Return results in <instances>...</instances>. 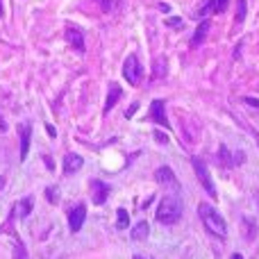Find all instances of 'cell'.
Instances as JSON below:
<instances>
[{"instance_id": "obj_29", "label": "cell", "mask_w": 259, "mask_h": 259, "mask_svg": "<svg viewBox=\"0 0 259 259\" xmlns=\"http://www.w3.org/2000/svg\"><path fill=\"white\" fill-rule=\"evenodd\" d=\"M0 16H3V3H0Z\"/></svg>"}, {"instance_id": "obj_7", "label": "cell", "mask_w": 259, "mask_h": 259, "mask_svg": "<svg viewBox=\"0 0 259 259\" xmlns=\"http://www.w3.org/2000/svg\"><path fill=\"white\" fill-rule=\"evenodd\" d=\"M82 164H84V159H82L80 155H75V152H68V155L64 157V173H66V175L77 173V170L82 168Z\"/></svg>"}, {"instance_id": "obj_22", "label": "cell", "mask_w": 259, "mask_h": 259, "mask_svg": "<svg viewBox=\"0 0 259 259\" xmlns=\"http://www.w3.org/2000/svg\"><path fill=\"white\" fill-rule=\"evenodd\" d=\"M46 196H48L50 202H57V191L55 189H46Z\"/></svg>"}, {"instance_id": "obj_4", "label": "cell", "mask_w": 259, "mask_h": 259, "mask_svg": "<svg viewBox=\"0 0 259 259\" xmlns=\"http://www.w3.org/2000/svg\"><path fill=\"white\" fill-rule=\"evenodd\" d=\"M123 75H125L127 84L137 87L139 82H141V62L137 59V55H130L125 59V64H123Z\"/></svg>"}, {"instance_id": "obj_26", "label": "cell", "mask_w": 259, "mask_h": 259, "mask_svg": "<svg viewBox=\"0 0 259 259\" xmlns=\"http://www.w3.org/2000/svg\"><path fill=\"white\" fill-rule=\"evenodd\" d=\"M5 130H7V123H5L3 116H0V132H5Z\"/></svg>"}, {"instance_id": "obj_17", "label": "cell", "mask_w": 259, "mask_h": 259, "mask_svg": "<svg viewBox=\"0 0 259 259\" xmlns=\"http://www.w3.org/2000/svg\"><path fill=\"white\" fill-rule=\"evenodd\" d=\"M127 225H130L127 211H125V209H118V214H116V228H118V230H125Z\"/></svg>"}, {"instance_id": "obj_27", "label": "cell", "mask_w": 259, "mask_h": 259, "mask_svg": "<svg viewBox=\"0 0 259 259\" xmlns=\"http://www.w3.org/2000/svg\"><path fill=\"white\" fill-rule=\"evenodd\" d=\"M132 259H150V257H143V255H134Z\"/></svg>"}, {"instance_id": "obj_1", "label": "cell", "mask_w": 259, "mask_h": 259, "mask_svg": "<svg viewBox=\"0 0 259 259\" xmlns=\"http://www.w3.org/2000/svg\"><path fill=\"white\" fill-rule=\"evenodd\" d=\"M198 214H200V219H202V223H205V228L209 230L214 237H219V239H225V237H228V225H225L223 216H221L211 205L202 202V205L198 207Z\"/></svg>"}, {"instance_id": "obj_11", "label": "cell", "mask_w": 259, "mask_h": 259, "mask_svg": "<svg viewBox=\"0 0 259 259\" xmlns=\"http://www.w3.org/2000/svg\"><path fill=\"white\" fill-rule=\"evenodd\" d=\"M121 96H123V89L116 84V82H112L109 84V96H107V103H105V114H109L114 109V105L121 100Z\"/></svg>"}, {"instance_id": "obj_30", "label": "cell", "mask_w": 259, "mask_h": 259, "mask_svg": "<svg viewBox=\"0 0 259 259\" xmlns=\"http://www.w3.org/2000/svg\"><path fill=\"white\" fill-rule=\"evenodd\" d=\"M257 146H259V137H257Z\"/></svg>"}, {"instance_id": "obj_3", "label": "cell", "mask_w": 259, "mask_h": 259, "mask_svg": "<svg viewBox=\"0 0 259 259\" xmlns=\"http://www.w3.org/2000/svg\"><path fill=\"white\" fill-rule=\"evenodd\" d=\"M191 164H193V168H196V175H198V180H200V184L205 187V191L209 193L211 198H216V187H214V182H211V175H209V170H207L205 161H202L200 157H193Z\"/></svg>"}, {"instance_id": "obj_24", "label": "cell", "mask_w": 259, "mask_h": 259, "mask_svg": "<svg viewBox=\"0 0 259 259\" xmlns=\"http://www.w3.org/2000/svg\"><path fill=\"white\" fill-rule=\"evenodd\" d=\"M166 23H168V25H175V27H178V25H180V18H168Z\"/></svg>"}, {"instance_id": "obj_25", "label": "cell", "mask_w": 259, "mask_h": 259, "mask_svg": "<svg viewBox=\"0 0 259 259\" xmlns=\"http://www.w3.org/2000/svg\"><path fill=\"white\" fill-rule=\"evenodd\" d=\"M155 137H157V141H161V143H166V137H164V134H159V132H157V134H155Z\"/></svg>"}, {"instance_id": "obj_9", "label": "cell", "mask_w": 259, "mask_h": 259, "mask_svg": "<svg viewBox=\"0 0 259 259\" xmlns=\"http://www.w3.org/2000/svg\"><path fill=\"white\" fill-rule=\"evenodd\" d=\"M155 180L159 184H166V187H175V189H178V178H175V173L170 168H166V166H161V168L155 170Z\"/></svg>"}, {"instance_id": "obj_6", "label": "cell", "mask_w": 259, "mask_h": 259, "mask_svg": "<svg viewBox=\"0 0 259 259\" xmlns=\"http://www.w3.org/2000/svg\"><path fill=\"white\" fill-rule=\"evenodd\" d=\"M87 219V207L84 205H75L68 214V225H71V232H80V228L84 225Z\"/></svg>"}, {"instance_id": "obj_20", "label": "cell", "mask_w": 259, "mask_h": 259, "mask_svg": "<svg viewBox=\"0 0 259 259\" xmlns=\"http://www.w3.org/2000/svg\"><path fill=\"white\" fill-rule=\"evenodd\" d=\"M246 18V0H239V12H237V21L241 23Z\"/></svg>"}, {"instance_id": "obj_15", "label": "cell", "mask_w": 259, "mask_h": 259, "mask_svg": "<svg viewBox=\"0 0 259 259\" xmlns=\"http://www.w3.org/2000/svg\"><path fill=\"white\" fill-rule=\"evenodd\" d=\"M148 234H150V228H148L146 221H141V223H137V228L132 230V239L134 241H146Z\"/></svg>"}, {"instance_id": "obj_16", "label": "cell", "mask_w": 259, "mask_h": 259, "mask_svg": "<svg viewBox=\"0 0 259 259\" xmlns=\"http://www.w3.org/2000/svg\"><path fill=\"white\" fill-rule=\"evenodd\" d=\"M16 209H18V216H27L32 211V198H23L16 205Z\"/></svg>"}, {"instance_id": "obj_19", "label": "cell", "mask_w": 259, "mask_h": 259, "mask_svg": "<svg viewBox=\"0 0 259 259\" xmlns=\"http://www.w3.org/2000/svg\"><path fill=\"white\" fill-rule=\"evenodd\" d=\"M14 259H27V252H25V248H23V243H21V241L16 243V250H14Z\"/></svg>"}, {"instance_id": "obj_18", "label": "cell", "mask_w": 259, "mask_h": 259, "mask_svg": "<svg viewBox=\"0 0 259 259\" xmlns=\"http://www.w3.org/2000/svg\"><path fill=\"white\" fill-rule=\"evenodd\" d=\"M96 3L100 5V9H103V12H112L114 5H116V0H96Z\"/></svg>"}, {"instance_id": "obj_23", "label": "cell", "mask_w": 259, "mask_h": 259, "mask_svg": "<svg viewBox=\"0 0 259 259\" xmlns=\"http://www.w3.org/2000/svg\"><path fill=\"white\" fill-rule=\"evenodd\" d=\"M243 103H246V105H252L255 109H259V100H257V98H243Z\"/></svg>"}, {"instance_id": "obj_14", "label": "cell", "mask_w": 259, "mask_h": 259, "mask_svg": "<svg viewBox=\"0 0 259 259\" xmlns=\"http://www.w3.org/2000/svg\"><path fill=\"white\" fill-rule=\"evenodd\" d=\"M207 32H209V21H202L200 25H198L196 34H193V39H191V48H198V46H200L202 41L207 39Z\"/></svg>"}, {"instance_id": "obj_8", "label": "cell", "mask_w": 259, "mask_h": 259, "mask_svg": "<svg viewBox=\"0 0 259 259\" xmlns=\"http://www.w3.org/2000/svg\"><path fill=\"white\" fill-rule=\"evenodd\" d=\"M230 0H205V5L200 7V16H207V14H221L228 9Z\"/></svg>"}, {"instance_id": "obj_28", "label": "cell", "mask_w": 259, "mask_h": 259, "mask_svg": "<svg viewBox=\"0 0 259 259\" xmlns=\"http://www.w3.org/2000/svg\"><path fill=\"white\" fill-rule=\"evenodd\" d=\"M232 259H243V257H241V255H234V257H232Z\"/></svg>"}, {"instance_id": "obj_10", "label": "cell", "mask_w": 259, "mask_h": 259, "mask_svg": "<svg viewBox=\"0 0 259 259\" xmlns=\"http://www.w3.org/2000/svg\"><path fill=\"white\" fill-rule=\"evenodd\" d=\"M66 41L77 50V53H84V34L75 27H68L66 30Z\"/></svg>"}, {"instance_id": "obj_2", "label": "cell", "mask_w": 259, "mask_h": 259, "mask_svg": "<svg viewBox=\"0 0 259 259\" xmlns=\"http://www.w3.org/2000/svg\"><path fill=\"white\" fill-rule=\"evenodd\" d=\"M180 216H182V202H180V198L178 196L161 198L159 207H157V211H155V219L164 225H173L180 221Z\"/></svg>"}, {"instance_id": "obj_12", "label": "cell", "mask_w": 259, "mask_h": 259, "mask_svg": "<svg viewBox=\"0 0 259 259\" xmlns=\"http://www.w3.org/2000/svg\"><path fill=\"white\" fill-rule=\"evenodd\" d=\"M18 132H21V159H25V157H27V150H30L32 127L27 125V123H23V125L18 127Z\"/></svg>"}, {"instance_id": "obj_5", "label": "cell", "mask_w": 259, "mask_h": 259, "mask_svg": "<svg viewBox=\"0 0 259 259\" xmlns=\"http://www.w3.org/2000/svg\"><path fill=\"white\" fill-rule=\"evenodd\" d=\"M150 118L157 123V125H161V127L170 130V125H168V118H166L164 100H152V105H150Z\"/></svg>"}, {"instance_id": "obj_13", "label": "cell", "mask_w": 259, "mask_h": 259, "mask_svg": "<svg viewBox=\"0 0 259 259\" xmlns=\"http://www.w3.org/2000/svg\"><path fill=\"white\" fill-rule=\"evenodd\" d=\"M91 189H94V202L96 205H103L105 200H107V193H109V187L105 182H91Z\"/></svg>"}, {"instance_id": "obj_21", "label": "cell", "mask_w": 259, "mask_h": 259, "mask_svg": "<svg viewBox=\"0 0 259 259\" xmlns=\"http://www.w3.org/2000/svg\"><path fill=\"white\" fill-rule=\"evenodd\" d=\"M221 159H223V164H230V159H232V155L228 152V148H221Z\"/></svg>"}]
</instances>
